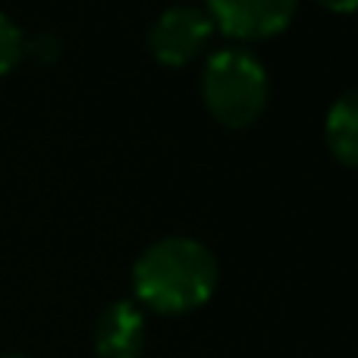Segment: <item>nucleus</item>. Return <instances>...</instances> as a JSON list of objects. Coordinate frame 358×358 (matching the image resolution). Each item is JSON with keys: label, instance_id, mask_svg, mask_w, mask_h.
I'll list each match as a JSON object with an SVG mask.
<instances>
[{"label": "nucleus", "instance_id": "nucleus-7", "mask_svg": "<svg viewBox=\"0 0 358 358\" xmlns=\"http://www.w3.org/2000/svg\"><path fill=\"white\" fill-rule=\"evenodd\" d=\"M25 54L22 29L13 22L6 13H0V76H6Z\"/></svg>", "mask_w": 358, "mask_h": 358}, {"label": "nucleus", "instance_id": "nucleus-3", "mask_svg": "<svg viewBox=\"0 0 358 358\" xmlns=\"http://www.w3.org/2000/svg\"><path fill=\"white\" fill-rule=\"evenodd\" d=\"M210 31H214V22L204 6H170L148 29V50L164 66H185L204 50Z\"/></svg>", "mask_w": 358, "mask_h": 358}, {"label": "nucleus", "instance_id": "nucleus-5", "mask_svg": "<svg viewBox=\"0 0 358 358\" xmlns=\"http://www.w3.org/2000/svg\"><path fill=\"white\" fill-rule=\"evenodd\" d=\"M145 315L136 302L117 299L98 315L94 324V352L98 358H142Z\"/></svg>", "mask_w": 358, "mask_h": 358}, {"label": "nucleus", "instance_id": "nucleus-4", "mask_svg": "<svg viewBox=\"0 0 358 358\" xmlns=\"http://www.w3.org/2000/svg\"><path fill=\"white\" fill-rule=\"evenodd\" d=\"M204 10L227 38L264 41L289 29L296 0H210Z\"/></svg>", "mask_w": 358, "mask_h": 358}, {"label": "nucleus", "instance_id": "nucleus-8", "mask_svg": "<svg viewBox=\"0 0 358 358\" xmlns=\"http://www.w3.org/2000/svg\"><path fill=\"white\" fill-rule=\"evenodd\" d=\"M3 358H25V355H3Z\"/></svg>", "mask_w": 358, "mask_h": 358}, {"label": "nucleus", "instance_id": "nucleus-6", "mask_svg": "<svg viewBox=\"0 0 358 358\" xmlns=\"http://www.w3.org/2000/svg\"><path fill=\"white\" fill-rule=\"evenodd\" d=\"M324 138H327L330 155L346 167L358 164V92H343L330 104L327 123H324Z\"/></svg>", "mask_w": 358, "mask_h": 358}, {"label": "nucleus", "instance_id": "nucleus-2", "mask_svg": "<svg viewBox=\"0 0 358 358\" xmlns=\"http://www.w3.org/2000/svg\"><path fill=\"white\" fill-rule=\"evenodd\" d=\"M201 101L227 129H248L271 101L267 69L248 48H223L201 69Z\"/></svg>", "mask_w": 358, "mask_h": 358}, {"label": "nucleus", "instance_id": "nucleus-1", "mask_svg": "<svg viewBox=\"0 0 358 358\" xmlns=\"http://www.w3.org/2000/svg\"><path fill=\"white\" fill-rule=\"evenodd\" d=\"M220 267L208 245L189 236H167L145 248L132 264L138 302L157 315H185L214 296Z\"/></svg>", "mask_w": 358, "mask_h": 358}]
</instances>
